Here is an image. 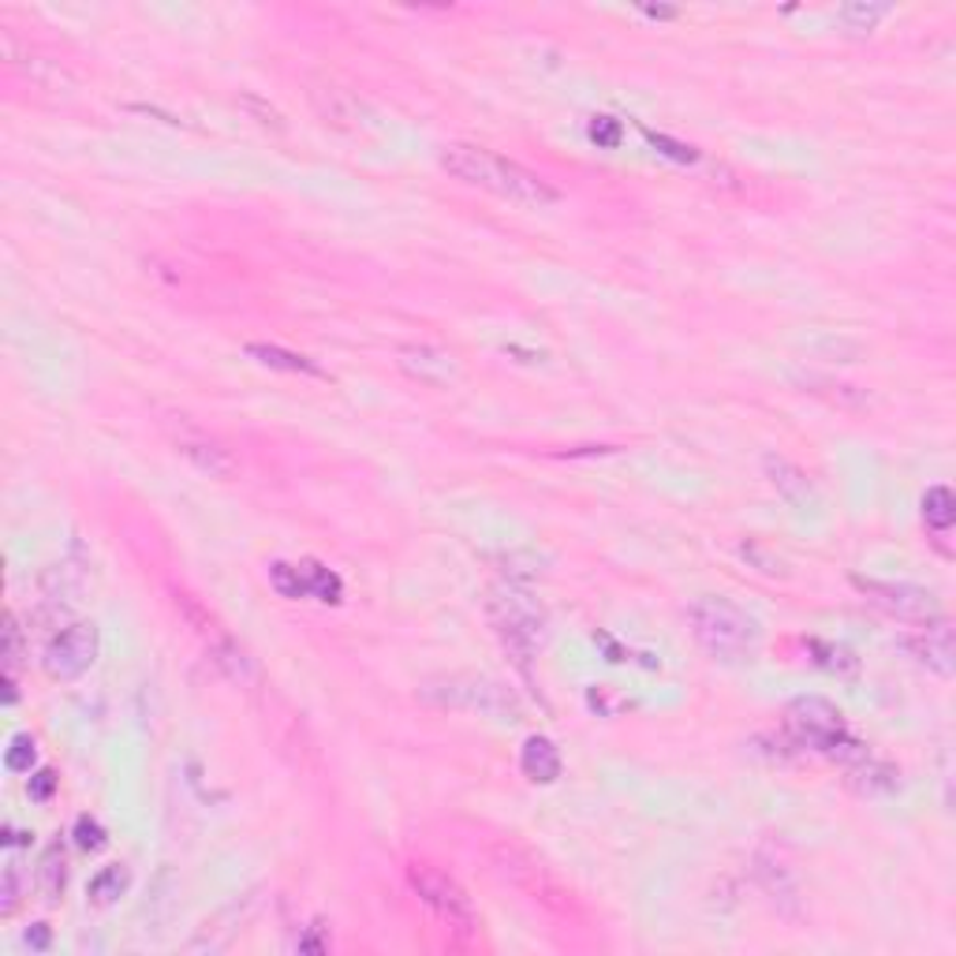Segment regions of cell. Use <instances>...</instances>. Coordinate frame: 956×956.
Instances as JSON below:
<instances>
[{
  "instance_id": "28",
  "label": "cell",
  "mask_w": 956,
  "mask_h": 956,
  "mask_svg": "<svg viewBox=\"0 0 956 956\" xmlns=\"http://www.w3.org/2000/svg\"><path fill=\"white\" fill-rule=\"evenodd\" d=\"M586 138H591L598 150H617V146L625 143V124H620L617 117H591Z\"/></svg>"
},
{
  "instance_id": "13",
  "label": "cell",
  "mask_w": 956,
  "mask_h": 956,
  "mask_svg": "<svg viewBox=\"0 0 956 956\" xmlns=\"http://www.w3.org/2000/svg\"><path fill=\"white\" fill-rule=\"evenodd\" d=\"M400 371L423 385H449L456 378L452 355L441 352V348H429V344L400 348Z\"/></svg>"
},
{
  "instance_id": "24",
  "label": "cell",
  "mask_w": 956,
  "mask_h": 956,
  "mask_svg": "<svg viewBox=\"0 0 956 956\" xmlns=\"http://www.w3.org/2000/svg\"><path fill=\"white\" fill-rule=\"evenodd\" d=\"M923 523L937 534H949V528L956 523V497L949 486H934L927 489L923 497Z\"/></svg>"
},
{
  "instance_id": "5",
  "label": "cell",
  "mask_w": 956,
  "mask_h": 956,
  "mask_svg": "<svg viewBox=\"0 0 956 956\" xmlns=\"http://www.w3.org/2000/svg\"><path fill=\"white\" fill-rule=\"evenodd\" d=\"M408 882H411V890L419 893V900H423V905L434 911L452 934H460V937L475 934V927H479L475 905H471V897L449 879V874L437 871L434 863H411Z\"/></svg>"
},
{
  "instance_id": "31",
  "label": "cell",
  "mask_w": 956,
  "mask_h": 956,
  "mask_svg": "<svg viewBox=\"0 0 956 956\" xmlns=\"http://www.w3.org/2000/svg\"><path fill=\"white\" fill-rule=\"evenodd\" d=\"M811 651L814 654H822V657H814V662L819 665H826L830 673H837V677H852L856 673V657L845 651V646H826V643H811Z\"/></svg>"
},
{
  "instance_id": "12",
  "label": "cell",
  "mask_w": 956,
  "mask_h": 956,
  "mask_svg": "<svg viewBox=\"0 0 956 956\" xmlns=\"http://www.w3.org/2000/svg\"><path fill=\"white\" fill-rule=\"evenodd\" d=\"M762 471H766L770 486H774L777 494L785 497V501L792 505V508H800V512H807V508L819 505V497H814L811 479H807L792 460H785V456H774V452H770V456H762Z\"/></svg>"
},
{
  "instance_id": "6",
  "label": "cell",
  "mask_w": 956,
  "mask_h": 956,
  "mask_svg": "<svg viewBox=\"0 0 956 956\" xmlns=\"http://www.w3.org/2000/svg\"><path fill=\"white\" fill-rule=\"evenodd\" d=\"M426 699L441 706H456V710H471V714H486V717H520V703L508 688H501L497 680H445L437 688L423 691Z\"/></svg>"
},
{
  "instance_id": "11",
  "label": "cell",
  "mask_w": 956,
  "mask_h": 956,
  "mask_svg": "<svg viewBox=\"0 0 956 956\" xmlns=\"http://www.w3.org/2000/svg\"><path fill=\"white\" fill-rule=\"evenodd\" d=\"M755 882L762 885V893H766L770 905H774L777 911H785V916H796V911H800V885H796L792 871H788L777 856H770V852L755 856Z\"/></svg>"
},
{
  "instance_id": "38",
  "label": "cell",
  "mask_w": 956,
  "mask_h": 956,
  "mask_svg": "<svg viewBox=\"0 0 956 956\" xmlns=\"http://www.w3.org/2000/svg\"><path fill=\"white\" fill-rule=\"evenodd\" d=\"M740 554L748 557V560H755L759 572H766V576H777V572H780V560H777V557H766L759 546H740Z\"/></svg>"
},
{
  "instance_id": "18",
  "label": "cell",
  "mask_w": 956,
  "mask_h": 956,
  "mask_svg": "<svg viewBox=\"0 0 956 956\" xmlns=\"http://www.w3.org/2000/svg\"><path fill=\"white\" fill-rule=\"evenodd\" d=\"M209 662L217 665V669L225 673L232 683H240V688H251L254 680H258V669H254V657L243 651L240 643H235L232 636L221 639L217 646H209Z\"/></svg>"
},
{
  "instance_id": "27",
  "label": "cell",
  "mask_w": 956,
  "mask_h": 956,
  "mask_svg": "<svg viewBox=\"0 0 956 956\" xmlns=\"http://www.w3.org/2000/svg\"><path fill=\"white\" fill-rule=\"evenodd\" d=\"M269 583H274V591L280 594V598H292V602L306 598V583H303V576H300V565L274 560V565H269Z\"/></svg>"
},
{
  "instance_id": "21",
  "label": "cell",
  "mask_w": 956,
  "mask_h": 956,
  "mask_svg": "<svg viewBox=\"0 0 956 956\" xmlns=\"http://www.w3.org/2000/svg\"><path fill=\"white\" fill-rule=\"evenodd\" d=\"M83 586H86V572L75 560H60V565H52L49 572L41 576V594H46L49 602H75L78 594H83Z\"/></svg>"
},
{
  "instance_id": "39",
  "label": "cell",
  "mask_w": 956,
  "mask_h": 956,
  "mask_svg": "<svg viewBox=\"0 0 956 956\" xmlns=\"http://www.w3.org/2000/svg\"><path fill=\"white\" fill-rule=\"evenodd\" d=\"M26 942H31V949H46L49 945V927L46 923H38V927H31V934H26Z\"/></svg>"
},
{
  "instance_id": "40",
  "label": "cell",
  "mask_w": 956,
  "mask_h": 956,
  "mask_svg": "<svg viewBox=\"0 0 956 956\" xmlns=\"http://www.w3.org/2000/svg\"><path fill=\"white\" fill-rule=\"evenodd\" d=\"M643 15H651V20H673V8H643Z\"/></svg>"
},
{
  "instance_id": "33",
  "label": "cell",
  "mask_w": 956,
  "mask_h": 956,
  "mask_svg": "<svg viewBox=\"0 0 956 956\" xmlns=\"http://www.w3.org/2000/svg\"><path fill=\"white\" fill-rule=\"evenodd\" d=\"M643 135H646V143H651L657 154L673 157V161H680V165H695V161H699V150H695V146L677 143V138H669V135H657V131H643Z\"/></svg>"
},
{
  "instance_id": "14",
  "label": "cell",
  "mask_w": 956,
  "mask_h": 956,
  "mask_svg": "<svg viewBox=\"0 0 956 956\" xmlns=\"http://www.w3.org/2000/svg\"><path fill=\"white\" fill-rule=\"evenodd\" d=\"M254 905H258V897H254V893H251V897H240L235 905H228L221 916L209 919V923L202 927V934L187 945V949L191 953H217V949H225V945L232 942V934L251 919Z\"/></svg>"
},
{
  "instance_id": "16",
  "label": "cell",
  "mask_w": 956,
  "mask_h": 956,
  "mask_svg": "<svg viewBox=\"0 0 956 956\" xmlns=\"http://www.w3.org/2000/svg\"><path fill=\"white\" fill-rule=\"evenodd\" d=\"M314 105H318L326 124H337V128L363 124V101H359L355 94L340 90V86H322V90H314Z\"/></svg>"
},
{
  "instance_id": "4",
  "label": "cell",
  "mask_w": 956,
  "mask_h": 956,
  "mask_svg": "<svg viewBox=\"0 0 956 956\" xmlns=\"http://www.w3.org/2000/svg\"><path fill=\"white\" fill-rule=\"evenodd\" d=\"M785 733L796 748L822 751L826 759H837V762H845V766H852L856 759L871 755L863 743L848 736L845 714L819 695L796 699V703L785 710Z\"/></svg>"
},
{
  "instance_id": "1",
  "label": "cell",
  "mask_w": 956,
  "mask_h": 956,
  "mask_svg": "<svg viewBox=\"0 0 956 956\" xmlns=\"http://www.w3.org/2000/svg\"><path fill=\"white\" fill-rule=\"evenodd\" d=\"M441 165L445 172H452L460 183L468 187H482L489 195H501L516 206L528 209H546L557 206L560 191L549 180H542L538 172L523 169L520 161H508V157L486 150V146H471V143H452L441 150Z\"/></svg>"
},
{
  "instance_id": "9",
  "label": "cell",
  "mask_w": 956,
  "mask_h": 956,
  "mask_svg": "<svg viewBox=\"0 0 956 956\" xmlns=\"http://www.w3.org/2000/svg\"><path fill=\"white\" fill-rule=\"evenodd\" d=\"M172 445H177V452L195 471H202V475H209V479H235V475H240V460L232 456V449H225L217 437L202 434V429H180V434L172 437Z\"/></svg>"
},
{
  "instance_id": "32",
  "label": "cell",
  "mask_w": 956,
  "mask_h": 956,
  "mask_svg": "<svg viewBox=\"0 0 956 956\" xmlns=\"http://www.w3.org/2000/svg\"><path fill=\"white\" fill-rule=\"evenodd\" d=\"M34 759H38V751H34V740L31 736H12V743H8L4 751V766L12 770V774H31Z\"/></svg>"
},
{
  "instance_id": "35",
  "label": "cell",
  "mask_w": 956,
  "mask_h": 956,
  "mask_svg": "<svg viewBox=\"0 0 956 956\" xmlns=\"http://www.w3.org/2000/svg\"><path fill=\"white\" fill-rule=\"evenodd\" d=\"M811 385H822V389H811V392H826V397L833 403H840V408H867V397L856 389V385H840V382H830V378H811Z\"/></svg>"
},
{
  "instance_id": "2",
  "label": "cell",
  "mask_w": 956,
  "mask_h": 956,
  "mask_svg": "<svg viewBox=\"0 0 956 956\" xmlns=\"http://www.w3.org/2000/svg\"><path fill=\"white\" fill-rule=\"evenodd\" d=\"M486 617L494 625L497 639L505 643V651L516 657L523 673H531L534 654L546 646L549 639V617L542 609V602L531 591L516 583H501L489 591L486 598Z\"/></svg>"
},
{
  "instance_id": "15",
  "label": "cell",
  "mask_w": 956,
  "mask_h": 956,
  "mask_svg": "<svg viewBox=\"0 0 956 956\" xmlns=\"http://www.w3.org/2000/svg\"><path fill=\"white\" fill-rule=\"evenodd\" d=\"M520 770L534 785H554L560 777V751L549 736H528L520 751Z\"/></svg>"
},
{
  "instance_id": "8",
  "label": "cell",
  "mask_w": 956,
  "mask_h": 956,
  "mask_svg": "<svg viewBox=\"0 0 956 956\" xmlns=\"http://www.w3.org/2000/svg\"><path fill=\"white\" fill-rule=\"evenodd\" d=\"M98 646H101L98 628L78 620V625L60 628L57 636L49 639L41 665H46V673L52 680H78L94 662H98Z\"/></svg>"
},
{
  "instance_id": "19",
  "label": "cell",
  "mask_w": 956,
  "mask_h": 956,
  "mask_svg": "<svg viewBox=\"0 0 956 956\" xmlns=\"http://www.w3.org/2000/svg\"><path fill=\"white\" fill-rule=\"evenodd\" d=\"M247 355L254 359V363L269 366V371L306 374V378H326V371H322L314 359H306L300 352H288V348H277V344H247Z\"/></svg>"
},
{
  "instance_id": "29",
  "label": "cell",
  "mask_w": 956,
  "mask_h": 956,
  "mask_svg": "<svg viewBox=\"0 0 956 956\" xmlns=\"http://www.w3.org/2000/svg\"><path fill=\"white\" fill-rule=\"evenodd\" d=\"M23 900V867L15 859L4 863V882H0V916H15Z\"/></svg>"
},
{
  "instance_id": "7",
  "label": "cell",
  "mask_w": 956,
  "mask_h": 956,
  "mask_svg": "<svg viewBox=\"0 0 956 956\" xmlns=\"http://www.w3.org/2000/svg\"><path fill=\"white\" fill-rule=\"evenodd\" d=\"M852 583L859 594H867V602L879 605L882 613H890V617L897 620H908V625H934V620H942V605H937L934 594L923 591V586L882 583V579H863V576H856Z\"/></svg>"
},
{
  "instance_id": "30",
  "label": "cell",
  "mask_w": 956,
  "mask_h": 956,
  "mask_svg": "<svg viewBox=\"0 0 956 956\" xmlns=\"http://www.w3.org/2000/svg\"><path fill=\"white\" fill-rule=\"evenodd\" d=\"M75 845L83 848V852H101V848L109 845V833H105V826L98 819H90V814H78V819H75Z\"/></svg>"
},
{
  "instance_id": "26",
  "label": "cell",
  "mask_w": 956,
  "mask_h": 956,
  "mask_svg": "<svg viewBox=\"0 0 956 956\" xmlns=\"http://www.w3.org/2000/svg\"><path fill=\"white\" fill-rule=\"evenodd\" d=\"M38 885H41V893H46L49 900H57L60 893H64V885H68V863H64V852H60V848H49V852L41 856Z\"/></svg>"
},
{
  "instance_id": "20",
  "label": "cell",
  "mask_w": 956,
  "mask_h": 956,
  "mask_svg": "<svg viewBox=\"0 0 956 956\" xmlns=\"http://www.w3.org/2000/svg\"><path fill=\"white\" fill-rule=\"evenodd\" d=\"M177 897H180V882H177V874L165 871L161 879L154 882L150 900H146V905H143V919H146L143 931H154V934H157V931H165V923H169L172 911H177Z\"/></svg>"
},
{
  "instance_id": "37",
  "label": "cell",
  "mask_w": 956,
  "mask_h": 956,
  "mask_svg": "<svg viewBox=\"0 0 956 956\" xmlns=\"http://www.w3.org/2000/svg\"><path fill=\"white\" fill-rule=\"evenodd\" d=\"M52 788H57V774H52V770H41V774L31 777V800H49Z\"/></svg>"
},
{
  "instance_id": "3",
  "label": "cell",
  "mask_w": 956,
  "mask_h": 956,
  "mask_svg": "<svg viewBox=\"0 0 956 956\" xmlns=\"http://www.w3.org/2000/svg\"><path fill=\"white\" fill-rule=\"evenodd\" d=\"M688 620L699 646L717 662H751L759 651V620L740 605L725 598H699L688 609Z\"/></svg>"
},
{
  "instance_id": "34",
  "label": "cell",
  "mask_w": 956,
  "mask_h": 956,
  "mask_svg": "<svg viewBox=\"0 0 956 956\" xmlns=\"http://www.w3.org/2000/svg\"><path fill=\"white\" fill-rule=\"evenodd\" d=\"M23 654H26V646H23V628H20V620H15V613H8V620H4V673H15V669H20Z\"/></svg>"
},
{
  "instance_id": "10",
  "label": "cell",
  "mask_w": 956,
  "mask_h": 956,
  "mask_svg": "<svg viewBox=\"0 0 956 956\" xmlns=\"http://www.w3.org/2000/svg\"><path fill=\"white\" fill-rule=\"evenodd\" d=\"M905 651L916 657L919 665H927V669H934L937 677H953V628L945 625V620H934V625H927L919 636L905 639Z\"/></svg>"
},
{
  "instance_id": "36",
  "label": "cell",
  "mask_w": 956,
  "mask_h": 956,
  "mask_svg": "<svg viewBox=\"0 0 956 956\" xmlns=\"http://www.w3.org/2000/svg\"><path fill=\"white\" fill-rule=\"evenodd\" d=\"M329 927L326 923H311L303 931V937H295V949L300 953H329Z\"/></svg>"
},
{
  "instance_id": "17",
  "label": "cell",
  "mask_w": 956,
  "mask_h": 956,
  "mask_svg": "<svg viewBox=\"0 0 956 956\" xmlns=\"http://www.w3.org/2000/svg\"><path fill=\"white\" fill-rule=\"evenodd\" d=\"M845 770H848V785H852L856 792H863V796L893 792V788L900 785L897 770H893L890 762H879V759H871V755L856 759L852 766H845Z\"/></svg>"
},
{
  "instance_id": "23",
  "label": "cell",
  "mask_w": 956,
  "mask_h": 956,
  "mask_svg": "<svg viewBox=\"0 0 956 956\" xmlns=\"http://www.w3.org/2000/svg\"><path fill=\"white\" fill-rule=\"evenodd\" d=\"M893 8L890 4H867V0H852V4L837 8V23L845 26L848 34H871Z\"/></svg>"
},
{
  "instance_id": "25",
  "label": "cell",
  "mask_w": 956,
  "mask_h": 956,
  "mask_svg": "<svg viewBox=\"0 0 956 956\" xmlns=\"http://www.w3.org/2000/svg\"><path fill=\"white\" fill-rule=\"evenodd\" d=\"M128 885H131L128 867L112 863V867H105V871L94 874V879H90V890H86V893H90L94 905H101V908H105V905H112V900H117L120 893L128 890Z\"/></svg>"
},
{
  "instance_id": "22",
  "label": "cell",
  "mask_w": 956,
  "mask_h": 956,
  "mask_svg": "<svg viewBox=\"0 0 956 956\" xmlns=\"http://www.w3.org/2000/svg\"><path fill=\"white\" fill-rule=\"evenodd\" d=\"M300 576L306 583V598H318L326 605H337L340 598H344V583H340V576L332 572V568L318 565V560H300Z\"/></svg>"
}]
</instances>
